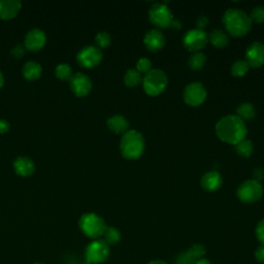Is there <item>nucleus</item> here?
Returning <instances> with one entry per match:
<instances>
[{"label":"nucleus","mask_w":264,"mask_h":264,"mask_svg":"<svg viewBox=\"0 0 264 264\" xmlns=\"http://www.w3.org/2000/svg\"><path fill=\"white\" fill-rule=\"evenodd\" d=\"M216 132L218 138L224 143L237 145L246 139L248 129L244 120L238 116L228 115L219 120L216 125Z\"/></svg>","instance_id":"1"},{"label":"nucleus","mask_w":264,"mask_h":264,"mask_svg":"<svg viewBox=\"0 0 264 264\" xmlns=\"http://www.w3.org/2000/svg\"><path fill=\"white\" fill-rule=\"evenodd\" d=\"M223 24L225 29L232 36H244L252 28L250 16L238 9H229L223 16Z\"/></svg>","instance_id":"2"},{"label":"nucleus","mask_w":264,"mask_h":264,"mask_svg":"<svg viewBox=\"0 0 264 264\" xmlns=\"http://www.w3.org/2000/svg\"><path fill=\"white\" fill-rule=\"evenodd\" d=\"M146 148L144 137L137 130H128L123 135L120 149L122 155L129 160L139 159Z\"/></svg>","instance_id":"3"},{"label":"nucleus","mask_w":264,"mask_h":264,"mask_svg":"<svg viewBox=\"0 0 264 264\" xmlns=\"http://www.w3.org/2000/svg\"><path fill=\"white\" fill-rule=\"evenodd\" d=\"M168 78L166 74L161 70H152L146 74L143 79V86L147 94L151 96H157L161 94L167 87Z\"/></svg>","instance_id":"4"},{"label":"nucleus","mask_w":264,"mask_h":264,"mask_svg":"<svg viewBox=\"0 0 264 264\" xmlns=\"http://www.w3.org/2000/svg\"><path fill=\"white\" fill-rule=\"evenodd\" d=\"M80 227L82 231L91 238H99L106 230L104 220L94 213L85 214L80 219Z\"/></svg>","instance_id":"5"},{"label":"nucleus","mask_w":264,"mask_h":264,"mask_svg":"<svg viewBox=\"0 0 264 264\" xmlns=\"http://www.w3.org/2000/svg\"><path fill=\"white\" fill-rule=\"evenodd\" d=\"M238 200L245 204H254L263 196V187L259 182L248 180L237 189Z\"/></svg>","instance_id":"6"},{"label":"nucleus","mask_w":264,"mask_h":264,"mask_svg":"<svg viewBox=\"0 0 264 264\" xmlns=\"http://www.w3.org/2000/svg\"><path fill=\"white\" fill-rule=\"evenodd\" d=\"M150 21L159 28H168L173 20V15L164 4H155L149 11Z\"/></svg>","instance_id":"7"},{"label":"nucleus","mask_w":264,"mask_h":264,"mask_svg":"<svg viewBox=\"0 0 264 264\" xmlns=\"http://www.w3.org/2000/svg\"><path fill=\"white\" fill-rule=\"evenodd\" d=\"M109 256V246L104 239H95L86 249V259L90 264L104 262Z\"/></svg>","instance_id":"8"},{"label":"nucleus","mask_w":264,"mask_h":264,"mask_svg":"<svg viewBox=\"0 0 264 264\" xmlns=\"http://www.w3.org/2000/svg\"><path fill=\"white\" fill-rule=\"evenodd\" d=\"M183 42L186 49L191 52L198 53L208 45L209 35L204 30L192 29L185 34Z\"/></svg>","instance_id":"9"},{"label":"nucleus","mask_w":264,"mask_h":264,"mask_svg":"<svg viewBox=\"0 0 264 264\" xmlns=\"http://www.w3.org/2000/svg\"><path fill=\"white\" fill-rule=\"evenodd\" d=\"M184 100L191 106H198L205 102L207 90L201 83H191L184 90Z\"/></svg>","instance_id":"10"},{"label":"nucleus","mask_w":264,"mask_h":264,"mask_svg":"<svg viewBox=\"0 0 264 264\" xmlns=\"http://www.w3.org/2000/svg\"><path fill=\"white\" fill-rule=\"evenodd\" d=\"M102 59V53L99 48L88 46L83 48L78 54L79 63L87 69H92L98 65Z\"/></svg>","instance_id":"11"},{"label":"nucleus","mask_w":264,"mask_h":264,"mask_svg":"<svg viewBox=\"0 0 264 264\" xmlns=\"http://www.w3.org/2000/svg\"><path fill=\"white\" fill-rule=\"evenodd\" d=\"M246 62L253 69L264 65V45L259 41L251 43L246 51Z\"/></svg>","instance_id":"12"},{"label":"nucleus","mask_w":264,"mask_h":264,"mask_svg":"<svg viewBox=\"0 0 264 264\" xmlns=\"http://www.w3.org/2000/svg\"><path fill=\"white\" fill-rule=\"evenodd\" d=\"M71 87L76 95L86 96L92 89V82L88 76L79 73L72 77Z\"/></svg>","instance_id":"13"},{"label":"nucleus","mask_w":264,"mask_h":264,"mask_svg":"<svg viewBox=\"0 0 264 264\" xmlns=\"http://www.w3.org/2000/svg\"><path fill=\"white\" fill-rule=\"evenodd\" d=\"M144 43L148 50L152 52L160 51L165 45V36L158 29L150 30L144 38Z\"/></svg>","instance_id":"14"},{"label":"nucleus","mask_w":264,"mask_h":264,"mask_svg":"<svg viewBox=\"0 0 264 264\" xmlns=\"http://www.w3.org/2000/svg\"><path fill=\"white\" fill-rule=\"evenodd\" d=\"M47 37L42 30L40 29H32L30 30L25 37V48L31 51H38L46 43Z\"/></svg>","instance_id":"15"},{"label":"nucleus","mask_w":264,"mask_h":264,"mask_svg":"<svg viewBox=\"0 0 264 264\" xmlns=\"http://www.w3.org/2000/svg\"><path fill=\"white\" fill-rule=\"evenodd\" d=\"M20 9V0H0V18L5 20H10L16 17Z\"/></svg>","instance_id":"16"},{"label":"nucleus","mask_w":264,"mask_h":264,"mask_svg":"<svg viewBox=\"0 0 264 264\" xmlns=\"http://www.w3.org/2000/svg\"><path fill=\"white\" fill-rule=\"evenodd\" d=\"M223 184V179L218 171L206 172L202 178V186L205 190L214 192L221 188Z\"/></svg>","instance_id":"17"},{"label":"nucleus","mask_w":264,"mask_h":264,"mask_svg":"<svg viewBox=\"0 0 264 264\" xmlns=\"http://www.w3.org/2000/svg\"><path fill=\"white\" fill-rule=\"evenodd\" d=\"M107 127L117 135H124L125 132L128 131L129 122L125 117L121 115H115L107 120Z\"/></svg>","instance_id":"18"},{"label":"nucleus","mask_w":264,"mask_h":264,"mask_svg":"<svg viewBox=\"0 0 264 264\" xmlns=\"http://www.w3.org/2000/svg\"><path fill=\"white\" fill-rule=\"evenodd\" d=\"M14 167L17 173L23 177H28L32 174L35 170L34 163L28 157H19L14 162Z\"/></svg>","instance_id":"19"},{"label":"nucleus","mask_w":264,"mask_h":264,"mask_svg":"<svg viewBox=\"0 0 264 264\" xmlns=\"http://www.w3.org/2000/svg\"><path fill=\"white\" fill-rule=\"evenodd\" d=\"M41 75V66L34 61L27 62L23 68V76L30 81L36 80Z\"/></svg>","instance_id":"20"},{"label":"nucleus","mask_w":264,"mask_h":264,"mask_svg":"<svg viewBox=\"0 0 264 264\" xmlns=\"http://www.w3.org/2000/svg\"><path fill=\"white\" fill-rule=\"evenodd\" d=\"M209 41L212 42L213 46H215L216 48H225L228 45V36L227 34L220 30V29H215L213 30L210 35H209Z\"/></svg>","instance_id":"21"},{"label":"nucleus","mask_w":264,"mask_h":264,"mask_svg":"<svg viewBox=\"0 0 264 264\" xmlns=\"http://www.w3.org/2000/svg\"><path fill=\"white\" fill-rule=\"evenodd\" d=\"M124 82H125V85L128 87H131V88L137 87L143 82L142 74L139 73L137 70H129L125 74Z\"/></svg>","instance_id":"22"},{"label":"nucleus","mask_w":264,"mask_h":264,"mask_svg":"<svg viewBox=\"0 0 264 264\" xmlns=\"http://www.w3.org/2000/svg\"><path fill=\"white\" fill-rule=\"evenodd\" d=\"M237 116L241 119V120H252L255 118L256 116V109L254 107L253 104L251 103H241L237 109Z\"/></svg>","instance_id":"23"},{"label":"nucleus","mask_w":264,"mask_h":264,"mask_svg":"<svg viewBox=\"0 0 264 264\" xmlns=\"http://www.w3.org/2000/svg\"><path fill=\"white\" fill-rule=\"evenodd\" d=\"M206 61H207V57L204 53H201V52L194 53L189 59V66L193 71H200L205 66Z\"/></svg>","instance_id":"24"},{"label":"nucleus","mask_w":264,"mask_h":264,"mask_svg":"<svg viewBox=\"0 0 264 264\" xmlns=\"http://www.w3.org/2000/svg\"><path fill=\"white\" fill-rule=\"evenodd\" d=\"M235 150L239 156L248 158L253 154L254 146L251 141L245 139L244 141H241L237 145H235Z\"/></svg>","instance_id":"25"},{"label":"nucleus","mask_w":264,"mask_h":264,"mask_svg":"<svg viewBox=\"0 0 264 264\" xmlns=\"http://www.w3.org/2000/svg\"><path fill=\"white\" fill-rule=\"evenodd\" d=\"M249 70H250V66L246 62V60H237L231 66V74L233 77L239 78V77L246 76Z\"/></svg>","instance_id":"26"},{"label":"nucleus","mask_w":264,"mask_h":264,"mask_svg":"<svg viewBox=\"0 0 264 264\" xmlns=\"http://www.w3.org/2000/svg\"><path fill=\"white\" fill-rule=\"evenodd\" d=\"M104 240L109 245H117L121 240V232L116 227H107L104 232Z\"/></svg>","instance_id":"27"},{"label":"nucleus","mask_w":264,"mask_h":264,"mask_svg":"<svg viewBox=\"0 0 264 264\" xmlns=\"http://www.w3.org/2000/svg\"><path fill=\"white\" fill-rule=\"evenodd\" d=\"M55 74H56V77L59 78L60 80H69V79H72L73 77V70L69 64L62 63L57 66L55 70Z\"/></svg>","instance_id":"28"},{"label":"nucleus","mask_w":264,"mask_h":264,"mask_svg":"<svg viewBox=\"0 0 264 264\" xmlns=\"http://www.w3.org/2000/svg\"><path fill=\"white\" fill-rule=\"evenodd\" d=\"M187 252L195 259V261H198L206 255V248L203 245H194Z\"/></svg>","instance_id":"29"},{"label":"nucleus","mask_w":264,"mask_h":264,"mask_svg":"<svg viewBox=\"0 0 264 264\" xmlns=\"http://www.w3.org/2000/svg\"><path fill=\"white\" fill-rule=\"evenodd\" d=\"M137 71L141 74H148L152 71V62L148 58H141L137 63Z\"/></svg>","instance_id":"30"},{"label":"nucleus","mask_w":264,"mask_h":264,"mask_svg":"<svg viewBox=\"0 0 264 264\" xmlns=\"http://www.w3.org/2000/svg\"><path fill=\"white\" fill-rule=\"evenodd\" d=\"M251 21L256 23H264V7H256L251 12Z\"/></svg>","instance_id":"31"},{"label":"nucleus","mask_w":264,"mask_h":264,"mask_svg":"<svg viewBox=\"0 0 264 264\" xmlns=\"http://www.w3.org/2000/svg\"><path fill=\"white\" fill-rule=\"evenodd\" d=\"M95 41L98 47L105 48L111 45V35L107 32H99L95 37Z\"/></svg>","instance_id":"32"},{"label":"nucleus","mask_w":264,"mask_h":264,"mask_svg":"<svg viewBox=\"0 0 264 264\" xmlns=\"http://www.w3.org/2000/svg\"><path fill=\"white\" fill-rule=\"evenodd\" d=\"M195 263H196L195 259L188 252H184L180 254L175 260V264H195Z\"/></svg>","instance_id":"33"},{"label":"nucleus","mask_w":264,"mask_h":264,"mask_svg":"<svg viewBox=\"0 0 264 264\" xmlns=\"http://www.w3.org/2000/svg\"><path fill=\"white\" fill-rule=\"evenodd\" d=\"M256 236L262 246H264V219H262L256 227Z\"/></svg>","instance_id":"34"},{"label":"nucleus","mask_w":264,"mask_h":264,"mask_svg":"<svg viewBox=\"0 0 264 264\" xmlns=\"http://www.w3.org/2000/svg\"><path fill=\"white\" fill-rule=\"evenodd\" d=\"M25 54V47L23 45H17L14 49H13V55L16 58H21L23 55Z\"/></svg>","instance_id":"35"},{"label":"nucleus","mask_w":264,"mask_h":264,"mask_svg":"<svg viewBox=\"0 0 264 264\" xmlns=\"http://www.w3.org/2000/svg\"><path fill=\"white\" fill-rule=\"evenodd\" d=\"M255 257L258 262L264 263V246L261 245L259 248H257V250L255 252Z\"/></svg>","instance_id":"36"},{"label":"nucleus","mask_w":264,"mask_h":264,"mask_svg":"<svg viewBox=\"0 0 264 264\" xmlns=\"http://www.w3.org/2000/svg\"><path fill=\"white\" fill-rule=\"evenodd\" d=\"M253 180L254 181H256V182H259L260 183V181H262L263 179H264V170L262 169V168H256L255 170H254V173H253Z\"/></svg>","instance_id":"37"},{"label":"nucleus","mask_w":264,"mask_h":264,"mask_svg":"<svg viewBox=\"0 0 264 264\" xmlns=\"http://www.w3.org/2000/svg\"><path fill=\"white\" fill-rule=\"evenodd\" d=\"M196 24H197L198 29L203 30V28H205L209 24V19L207 17H200V18L197 19Z\"/></svg>","instance_id":"38"},{"label":"nucleus","mask_w":264,"mask_h":264,"mask_svg":"<svg viewBox=\"0 0 264 264\" xmlns=\"http://www.w3.org/2000/svg\"><path fill=\"white\" fill-rule=\"evenodd\" d=\"M10 129V123L7 120L0 119V134H5Z\"/></svg>","instance_id":"39"},{"label":"nucleus","mask_w":264,"mask_h":264,"mask_svg":"<svg viewBox=\"0 0 264 264\" xmlns=\"http://www.w3.org/2000/svg\"><path fill=\"white\" fill-rule=\"evenodd\" d=\"M170 27H172L174 29H181L182 28V23L179 20L178 21L177 20H172Z\"/></svg>","instance_id":"40"},{"label":"nucleus","mask_w":264,"mask_h":264,"mask_svg":"<svg viewBox=\"0 0 264 264\" xmlns=\"http://www.w3.org/2000/svg\"><path fill=\"white\" fill-rule=\"evenodd\" d=\"M195 264H213L211 261H209L208 259H205V258H203V259H201V260H198V261H196V263Z\"/></svg>","instance_id":"41"},{"label":"nucleus","mask_w":264,"mask_h":264,"mask_svg":"<svg viewBox=\"0 0 264 264\" xmlns=\"http://www.w3.org/2000/svg\"><path fill=\"white\" fill-rule=\"evenodd\" d=\"M148 264H168V263L163 261V260H153V261L149 262Z\"/></svg>","instance_id":"42"},{"label":"nucleus","mask_w":264,"mask_h":264,"mask_svg":"<svg viewBox=\"0 0 264 264\" xmlns=\"http://www.w3.org/2000/svg\"><path fill=\"white\" fill-rule=\"evenodd\" d=\"M4 83H5V78H4L3 73L0 72V88H2V87L4 86Z\"/></svg>","instance_id":"43"},{"label":"nucleus","mask_w":264,"mask_h":264,"mask_svg":"<svg viewBox=\"0 0 264 264\" xmlns=\"http://www.w3.org/2000/svg\"><path fill=\"white\" fill-rule=\"evenodd\" d=\"M33 264H41V263H33Z\"/></svg>","instance_id":"44"},{"label":"nucleus","mask_w":264,"mask_h":264,"mask_svg":"<svg viewBox=\"0 0 264 264\" xmlns=\"http://www.w3.org/2000/svg\"><path fill=\"white\" fill-rule=\"evenodd\" d=\"M85 264H90V263H88V262H87V263H85Z\"/></svg>","instance_id":"45"}]
</instances>
